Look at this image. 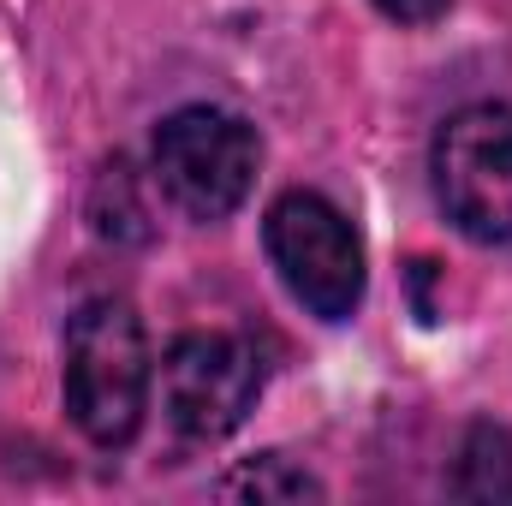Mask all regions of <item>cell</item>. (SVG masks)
<instances>
[{
  "label": "cell",
  "mask_w": 512,
  "mask_h": 506,
  "mask_svg": "<svg viewBox=\"0 0 512 506\" xmlns=\"http://www.w3.org/2000/svg\"><path fill=\"white\" fill-rule=\"evenodd\" d=\"M429 274H435V262H411V280H417V316H423V322H435V304H429Z\"/></svg>",
  "instance_id": "9"
},
{
  "label": "cell",
  "mask_w": 512,
  "mask_h": 506,
  "mask_svg": "<svg viewBox=\"0 0 512 506\" xmlns=\"http://www.w3.org/2000/svg\"><path fill=\"white\" fill-rule=\"evenodd\" d=\"M262 358L233 334H179L161 358V405L185 441H227L256 411Z\"/></svg>",
  "instance_id": "5"
},
{
  "label": "cell",
  "mask_w": 512,
  "mask_h": 506,
  "mask_svg": "<svg viewBox=\"0 0 512 506\" xmlns=\"http://www.w3.org/2000/svg\"><path fill=\"white\" fill-rule=\"evenodd\" d=\"M262 245L286 292L316 322H346L364 304V239L322 191H286L262 215Z\"/></svg>",
  "instance_id": "3"
},
{
  "label": "cell",
  "mask_w": 512,
  "mask_h": 506,
  "mask_svg": "<svg viewBox=\"0 0 512 506\" xmlns=\"http://www.w3.org/2000/svg\"><path fill=\"white\" fill-rule=\"evenodd\" d=\"M453 0H376V12L393 18V24H435Z\"/></svg>",
  "instance_id": "8"
},
{
  "label": "cell",
  "mask_w": 512,
  "mask_h": 506,
  "mask_svg": "<svg viewBox=\"0 0 512 506\" xmlns=\"http://www.w3.org/2000/svg\"><path fill=\"white\" fill-rule=\"evenodd\" d=\"M429 179L441 215L477 239V245H512V108L477 102L459 108L435 131Z\"/></svg>",
  "instance_id": "4"
},
{
  "label": "cell",
  "mask_w": 512,
  "mask_h": 506,
  "mask_svg": "<svg viewBox=\"0 0 512 506\" xmlns=\"http://www.w3.org/2000/svg\"><path fill=\"white\" fill-rule=\"evenodd\" d=\"M66 411L96 447H126L143 429L149 340L126 298H90L66 322Z\"/></svg>",
  "instance_id": "1"
},
{
  "label": "cell",
  "mask_w": 512,
  "mask_h": 506,
  "mask_svg": "<svg viewBox=\"0 0 512 506\" xmlns=\"http://www.w3.org/2000/svg\"><path fill=\"white\" fill-rule=\"evenodd\" d=\"M149 167L173 209H185L191 221H227L251 197L256 167H262V137L251 120L197 102L155 126Z\"/></svg>",
  "instance_id": "2"
},
{
  "label": "cell",
  "mask_w": 512,
  "mask_h": 506,
  "mask_svg": "<svg viewBox=\"0 0 512 506\" xmlns=\"http://www.w3.org/2000/svg\"><path fill=\"white\" fill-rule=\"evenodd\" d=\"M447 489H453L459 501H477V506L512 501V435L501 423H471V429H465V447H459V459H453Z\"/></svg>",
  "instance_id": "6"
},
{
  "label": "cell",
  "mask_w": 512,
  "mask_h": 506,
  "mask_svg": "<svg viewBox=\"0 0 512 506\" xmlns=\"http://www.w3.org/2000/svg\"><path fill=\"white\" fill-rule=\"evenodd\" d=\"M221 495H227V501L280 506V501H322V483H316L304 465H292V459H280V453H262V459L239 465V471L221 483Z\"/></svg>",
  "instance_id": "7"
}]
</instances>
